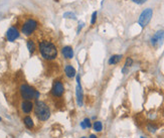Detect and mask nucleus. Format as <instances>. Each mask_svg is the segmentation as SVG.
I'll list each match as a JSON object with an SVG mask.
<instances>
[{
  "label": "nucleus",
  "instance_id": "f03ea898",
  "mask_svg": "<svg viewBox=\"0 0 164 138\" xmlns=\"http://www.w3.org/2000/svg\"><path fill=\"white\" fill-rule=\"evenodd\" d=\"M35 117L41 122L48 120L51 117V109H49L48 105L43 101L37 100L34 103V108H33Z\"/></svg>",
  "mask_w": 164,
  "mask_h": 138
},
{
  "label": "nucleus",
  "instance_id": "f3484780",
  "mask_svg": "<svg viewBox=\"0 0 164 138\" xmlns=\"http://www.w3.org/2000/svg\"><path fill=\"white\" fill-rule=\"evenodd\" d=\"M93 128H94V130L97 131V132H101L102 129H103V124H102L101 121H96V122H94Z\"/></svg>",
  "mask_w": 164,
  "mask_h": 138
},
{
  "label": "nucleus",
  "instance_id": "b1692460",
  "mask_svg": "<svg viewBox=\"0 0 164 138\" xmlns=\"http://www.w3.org/2000/svg\"><path fill=\"white\" fill-rule=\"evenodd\" d=\"M141 138H146V137H144V136H142V137H141Z\"/></svg>",
  "mask_w": 164,
  "mask_h": 138
},
{
  "label": "nucleus",
  "instance_id": "6e6552de",
  "mask_svg": "<svg viewBox=\"0 0 164 138\" xmlns=\"http://www.w3.org/2000/svg\"><path fill=\"white\" fill-rule=\"evenodd\" d=\"M19 37V30L17 29L16 26H11L8 28L6 31V38L8 41L13 43L14 40H16Z\"/></svg>",
  "mask_w": 164,
  "mask_h": 138
},
{
  "label": "nucleus",
  "instance_id": "423d86ee",
  "mask_svg": "<svg viewBox=\"0 0 164 138\" xmlns=\"http://www.w3.org/2000/svg\"><path fill=\"white\" fill-rule=\"evenodd\" d=\"M63 93H65V87L63 82L54 81L51 88V95L55 98H60L63 95Z\"/></svg>",
  "mask_w": 164,
  "mask_h": 138
},
{
  "label": "nucleus",
  "instance_id": "5701e85b",
  "mask_svg": "<svg viewBox=\"0 0 164 138\" xmlns=\"http://www.w3.org/2000/svg\"><path fill=\"white\" fill-rule=\"evenodd\" d=\"M1 121H2V118H1V117H0V122H1Z\"/></svg>",
  "mask_w": 164,
  "mask_h": 138
},
{
  "label": "nucleus",
  "instance_id": "a211bd4d",
  "mask_svg": "<svg viewBox=\"0 0 164 138\" xmlns=\"http://www.w3.org/2000/svg\"><path fill=\"white\" fill-rule=\"evenodd\" d=\"M132 63H133V60L131 59V57H127L126 63H125V67H124V69H123V73H125V71H126V69H127V68L131 67Z\"/></svg>",
  "mask_w": 164,
  "mask_h": 138
},
{
  "label": "nucleus",
  "instance_id": "20e7f679",
  "mask_svg": "<svg viewBox=\"0 0 164 138\" xmlns=\"http://www.w3.org/2000/svg\"><path fill=\"white\" fill-rule=\"evenodd\" d=\"M37 21L32 18H29L22 24L21 32L24 35H26V37H29V35H31L37 30Z\"/></svg>",
  "mask_w": 164,
  "mask_h": 138
},
{
  "label": "nucleus",
  "instance_id": "39448f33",
  "mask_svg": "<svg viewBox=\"0 0 164 138\" xmlns=\"http://www.w3.org/2000/svg\"><path fill=\"white\" fill-rule=\"evenodd\" d=\"M152 13H153V11H152L151 8H147V9H145L141 13L138 20V23L140 24L141 27H145L147 24L149 23V21L151 20V17H152Z\"/></svg>",
  "mask_w": 164,
  "mask_h": 138
},
{
  "label": "nucleus",
  "instance_id": "aec40b11",
  "mask_svg": "<svg viewBox=\"0 0 164 138\" xmlns=\"http://www.w3.org/2000/svg\"><path fill=\"white\" fill-rule=\"evenodd\" d=\"M96 18H97V12L95 11L93 13V15H92V20H91V23L94 24L96 22Z\"/></svg>",
  "mask_w": 164,
  "mask_h": 138
},
{
  "label": "nucleus",
  "instance_id": "4be33fe9",
  "mask_svg": "<svg viewBox=\"0 0 164 138\" xmlns=\"http://www.w3.org/2000/svg\"><path fill=\"white\" fill-rule=\"evenodd\" d=\"M90 138H97V136H96V135H94V134H92L91 136H90Z\"/></svg>",
  "mask_w": 164,
  "mask_h": 138
},
{
  "label": "nucleus",
  "instance_id": "f8f14e48",
  "mask_svg": "<svg viewBox=\"0 0 164 138\" xmlns=\"http://www.w3.org/2000/svg\"><path fill=\"white\" fill-rule=\"evenodd\" d=\"M63 56L66 59H72L74 57V51L71 46H65L63 48Z\"/></svg>",
  "mask_w": 164,
  "mask_h": 138
},
{
  "label": "nucleus",
  "instance_id": "7ed1b4c3",
  "mask_svg": "<svg viewBox=\"0 0 164 138\" xmlns=\"http://www.w3.org/2000/svg\"><path fill=\"white\" fill-rule=\"evenodd\" d=\"M19 93H20V96L23 100L37 101L38 97H40V92L28 84H21L19 87Z\"/></svg>",
  "mask_w": 164,
  "mask_h": 138
},
{
  "label": "nucleus",
  "instance_id": "4468645a",
  "mask_svg": "<svg viewBox=\"0 0 164 138\" xmlns=\"http://www.w3.org/2000/svg\"><path fill=\"white\" fill-rule=\"evenodd\" d=\"M26 46H27V49H28L30 54H32L33 52L37 51V45H35V43L32 40H27Z\"/></svg>",
  "mask_w": 164,
  "mask_h": 138
},
{
  "label": "nucleus",
  "instance_id": "f257e3e1",
  "mask_svg": "<svg viewBox=\"0 0 164 138\" xmlns=\"http://www.w3.org/2000/svg\"><path fill=\"white\" fill-rule=\"evenodd\" d=\"M38 51L41 57L46 60H54L57 57V48L54 43L48 40H41L38 43Z\"/></svg>",
  "mask_w": 164,
  "mask_h": 138
},
{
  "label": "nucleus",
  "instance_id": "9b49d317",
  "mask_svg": "<svg viewBox=\"0 0 164 138\" xmlns=\"http://www.w3.org/2000/svg\"><path fill=\"white\" fill-rule=\"evenodd\" d=\"M23 124L24 126L26 127L27 129H29V130H31V129L34 127V122H33V119L31 117H30L29 115H25L23 117Z\"/></svg>",
  "mask_w": 164,
  "mask_h": 138
},
{
  "label": "nucleus",
  "instance_id": "1a4fd4ad",
  "mask_svg": "<svg viewBox=\"0 0 164 138\" xmlns=\"http://www.w3.org/2000/svg\"><path fill=\"white\" fill-rule=\"evenodd\" d=\"M21 111L23 114L28 115L29 113H31L33 111V108H34V104L32 103V101H28V100H23L20 105Z\"/></svg>",
  "mask_w": 164,
  "mask_h": 138
},
{
  "label": "nucleus",
  "instance_id": "0eeeda50",
  "mask_svg": "<svg viewBox=\"0 0 164 138\" xmlns=\"http://www.w3.org/2000/svg\"><path fill=\"white\" fill-rule=\"evenodd\" d=\"M76 98H77V103L80 107L83 106L84 103V93H83V88L81 86V81L80 77H77V88H76Z\"/></svg>",
  "mask_w": 164,
  "mask_h": 138
},
{
  "label": "nucleus",
  "instance_id": "6ab92c4d",
  "mask_svg": "<svg viewBox=\"0 0 164 138\" xmlns=\"http://www.w3.org/2000/svg\"><path fill=\"white\" fill-rule=\"evenodd\" d=\"M147 129H148L150 132L154 133V132L157 130V126L156 125H153V124H148V126H147Z\"/></svg>",
  "mask_w": 164,
  "mask_h": 138
},
{
  "label": "nucleus",
  "instance_id": "ddd939ff",
  "mask_svg": "<svg viewBox=\"0 0 164 138\" xmlns=\"http://www.w3.org/2000/svg\"><path fill=\"white\" fill-rule=\"evenodd\" d=\"M65 73L66 74V76H68L69 78H74V77L76 76V70H75V68L71 65H66V67L65 68Z\"/></svg>",
  "mask_w": 164,
  "mask_h": 138
},
{
  "label": "nucleus",
  "instance_id": "393cba45",
  "mask_svg": "<svg viewBox=\"0 0 164 138\" xmlns=\"http://www.w3.org/2000/svg\"><path fill=\"white\" fill-rule=\"evenodd\" d=\"M81 138H87V137H81Z\"/></svg>",
  "mask_w": 164,
  "mask_h": 138
},
{
  "label": "nucleus",
  "instance_id": "412c9836",
  "mask_svg": "<svg viewBox=\"0 0 164 138\" xmlns=\"http://www.w3.org/2000/svg\"><path fill=\"white\" fill-rule=\"evenodd\" d=\"M132 1L135 2V3H138V4H142L146 1V0H132Z\"/></svg>",
  "mask_w": 164,
  "mask_h": 138
},
{
  "label": "nucleus",
  "instance_id": "2eb2a0df",
  "mask_svg": "<svg viewBox=\"0 0 164 138\" xmlns=\"http://www.w3.org/2000/svg\"><path fill=\"white\" fill-rule=\"evenodd\" d=\"M121 59H122L121 54H114V56L110 57V60L108 63H109V65H116V63H118L119 62H120Z\"/></svg>",
  "mask_w": 164,
  "mask_h": 138
},
{
  "label": "nucleus",
  "instance_id": "9d476101",
  "mask_svg": "<svg viewBox=\"0 0 164 138\" xmlns=\"http://www.w3.org/2000/svg\"><path fill=\"white\" fill-rule=\"evenodd\" d=\"M164 40V31L163 30H159L151 38V43L152 46H158L162 43V41Z\"/></svg>",
  "mask_w": 164,
  "mask_h": 138
},
{
  "label": "nucleus",
  "instance_id": "dca6fc26",
  "mask_svg": "<svg viewBox=\"0 0 164 138\" xmlns=\"http://www.w3.org/2000/svg\"><path fill=\"white\" fill-rule=\"evenodd\" d=\"M81 126H82L83 129H87V128H91L92 127V123H91V120L89 118H86L81 122Z\"/></svg>",
  "mask_w": 164,
  "mask_h": 138
}]
</instances>
